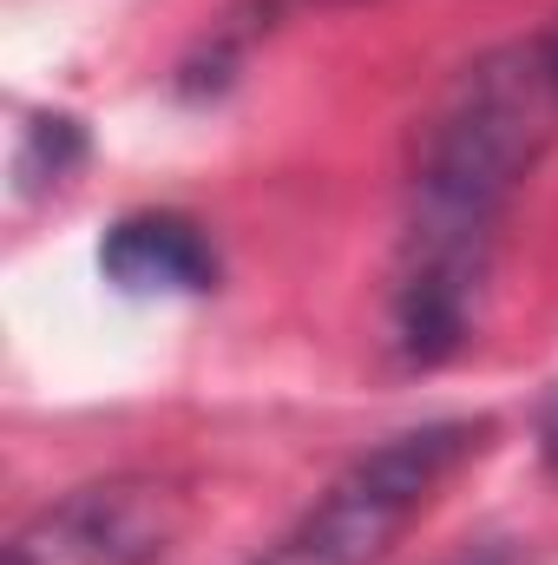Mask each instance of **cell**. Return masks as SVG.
<instances>
[{
    "label": "cell",
    "instance_id": "cell-1",
    "mask_svg": "<svg viewBox=\"0 0 558 565\" xmlns=\"http://www.w3.org/2000/svg\"><path fill=\"white\" fill-rule=\"evenodd\" d=\"M558 139V33L513 40L460 73L415 164V211L395 270V349L433 369L460 355L493 231L519 178Z\"/></svg>",
    "mask_w": 558,
    "mask_h": 565
},
{
    "label": "cell",
    "instance_id": "cell-2",
    "mask_svg": "<svg viewBox=\"0 0 558 565\" xmlns=\"http://www.w3.org/2000/svg\"><path fill=\"white\" fill-rule=\"evenodd\" d=\"M480 440L486 422H427L388 434L382 447L348 460L257 565H382Z\"/></svg>",
    "mask_w": 558,
    "mask_h": 565
},
{
    "label": "cell",
    "instance_id": "cell-3",
    "mask_svg": "<svg viewBox=\"0 0 558 565\" xmlns=\"http://www.w3.org/2000/svg\"><path fill=\"white\" fill-rule=\"evenodd\" d=\"M184 500L158 480H99L46 507L13 546L7 565H151L171 553Z\"/></svg>",
    "mask_w": 558,
    "mask_h": 565
},
{
    "label": "cell",
    "instance_id": "cell-4",
    "mask_svg": "<svg viewBox=\"0 0 558 565\" xmlns=\"http://www.w3.org/2000/svg\"><path fill=\"white\" fill-rule=\"evenodd\" d=\"M99 270L126 296H204L217 289V244L184 211H132L106 231Z\"/></svg>",
    "mask_w": 558,
    "mask_h": 565
},
{
    "label": "cell",
    "instance_id": "cell-5",
    "mask_svg": "<svg viewBox=\"0 0 558 565\" xmlns=\"http://www.w3.org/2000/svg\"><path fill=\"white\" fill-rule=\"evenodd\" d=\"M539 434H546V460L558 467V402L546 408V422H539Z\"/></svg>",
    "mask_w": 558,
    "mask_h": 565
},
{
    "label": "cell",
    "instance_id": "cell-6",
    "mask_svg": "<svg viewBox=\"0 0 558 565\" xmlns=\"http://www.w3.org/2000/svg\"><path fill=\"white\" fill-rule=\"evenodd\" d=\"M453 565H506V553H466V559H453Z\"/></svg>",
    "mask_w": 558,
    "mask_h": 565
}]
</instances>
